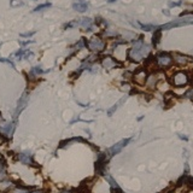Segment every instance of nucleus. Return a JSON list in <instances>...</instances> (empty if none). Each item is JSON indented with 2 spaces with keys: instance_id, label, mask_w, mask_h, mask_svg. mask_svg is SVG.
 I'll return each instance as SVG.
<instances>
[{
  "instance_id": "1",
  "label": "nucleus",
  "mask_w": 193,
  "mask_h": 193,
  "mask_svg": "<svg viewBox=\"0 0 193 193\" xmlns=\"http://www.w3.org/2000/svg\"><path fill=\"white\" fill-rule=\"evenodd\" d=\"M150 52V46L144 44L142 39L140 37L138 41L134 42L133 48H131L129 52H128V58H131L133 62H140L144 59Z\"/></svg>"
},
{
  "instance_id": "2",
  "label": "nucleus",
  "mask_w": 193,
  "mask_h": 193,
  "mask_svg": "<svg viewBox=\"0 0 193 193\" xmlns=\"http://www.w3.org/2000/svg\"><path fill=\"white\" fill-rule=\"evenodd\" d=\"M190 81V77L188 75L186 74V72H183V71H178V72H175V74L173 75L171 80H170V82L174 87L176 88H181L183 86H186Z\"/></svg>"
},
{
  "instance_id": "3",
  "label": "nucleus",
  "mask_w": 193,
  "mask_h": 193,
  "mask_svg": "<svg viewBox=\"0 0 193 193\" xmlns=\"http://www.w3.org/2000/svg\"><path fill=\"white\" fill-rule=\"evenodd\" d=\"M105 46H106L105 41H104V40H103L101 37H99V36L92 37L90 41L87 42V47L90 48L92 52H95V53L103 52L104 50H105Z\"/></svg>"
},
{
  "instance_id": "4",
  "label": "nucleus",
  "mask_w": 193,
  "mask_h": 193,
  "mask_svg": "<svg viewBox=\"0 0 193 193\" xmlns=\"http://www.w3.org/2000/svg\"><path fill=\"white\" fill-rule=\"evenodd\" d=\"M173 62H174L173 60V56L167 53V52H160V53L157 54V57H156L157 65L159 68H162V69H165L168 67H170Z\"/></svg>"
},
{
  "instance_id": "5",
  "label": "nucleus",
  "mask_w": 193,
  "mask_h": 193,
  "mask_svg": "<svg viewBox=\"0 0 193 193\" xmlns=\"http://www.w3.org/2000/svg\"><path fill=\"white\" fill-rule=\"evenodd\" d=\"M133 140V138H127V139H122L121 141H118L117 144H115L114 146H111L109 150H108V153H109V157H112L117 153H119L121 151H122L123 147H126L128 144Z\"/></svg>"
},
{
  "instance_id": "6",
  "label": "nucleus",
  "mask_w": 193,
  "mask_h": 193,
  "mask_svg": "<svg viewBox=\"0 0 193 193\" xmlns=\"http://www.w3.org/2000/svg\"><path fill=\"white\" fill-rule=\"evenodd\" d=\"M188 24H193V22H188V21H173V22H169L165 23L163 26L158 27L160 30H169V29H173V28H178V27H183V26H188Z\"/></svg>"
},
{
  "instance_id": "7",
  "label": "nucleus",
  "mask_w": 193,
  "mask_h": 193,
  "mask_svg": "<svg viewBox=\"0 0 193 193\" xmlns=\"http://www.w3.org/2000/svg\"><path fill=\"white\" fill-rule=\"evenodd\" d=\"M28 92H24L23 95L21 96V99L18 100V104H17V109H16V112H15V122H16V119H17L18 115L21 114V112L26 109L27 106V104H28Z\"/></svg>"
},
{
  "instance_id": "8",
  "label": "nucleus",
  "mask_w": 193,
  "mask_h": 193,
  "mask_svg": "<svg viewBox=\"0 0 193 193\" xmlns=\"http://www.w3.org/2000/svg\"><path fill=\"white\" fill-rule=\"evenodd\" d=\"M133 78H134L135 83H138V85H140V86L145 85V83H146V78H147V72H146V70H144V69L136 70L135 74L133 75Z\"/></svg>"
},
{
  "instance_id": "9",
  "label": "nucleus",
  "mask_w": 193,
  "mask_h": 193,
  "mask_svg": "<svg viewBox=\"0 0 193 193\" xmlns=\"http://www.w3.org/2000/svg\"><path fill=\"white\" fill-rule=\"evenodd\" d=\"M101 65L104 67V68H106V69H112V68H115V67H119L121 64L116 60V59H114L112 57H104L103 59H101Z\"/></svg>"
},
{
  "instance_id": "10",
  "label": "nucleus",
  "mask_w": 193,
  "mask_h": 193,
  "mask_svg": "<svg viewBox=\"0 0 193 193\" xmlns=\"http://www.w3.org/2000/svg\"><path fill=\"white\" fill-rule=\"evenodd\" d=\"M17 159L23 164H33L34 163L33 157H31V155L29 153V152H23V153H19L17 156Z\"/></svg>"
},
{
  "instance_id": "11",
  "label": "nucleus",
  "mask_w": 193,
  "mask_h": 193,
  "mask_svg": "<svg viewBox=\"0 0 193 193\" xmlns=\"http://www.w3.org/2000/svg\"><path fill=\"white\" fill-rule=\"evenodd\" d=\"M173 60L178 64V65H186V64L188 63V58L186 57V56L183 54H180V53H175L173 56Z\"/></svg>"
},
{
  "instance_id": "12",
  "label": "nucleus",
  "mask_w": 193,
  "mask_h": 193,
  "mask_svg": "<svg viewBox=\"0 0 193 193\" xmlns=\"http://www.w3.org/2000/svg\"><path fill=\"white\" fill-rule=\"evenodd\" d=\"M127 99H128V96H127V95H126V96H123L122 99H119V100L115 104L114 106H112L111 109H109V110H108V116H112V115H114L115 112H116V110H118V108H119L121 105H122V104H124V103L127 101Z\"/></svg>"
},
{
  "instance_id": "13",
  "label": "nucleus",
  "mask_w": 193,
  "mask_h": 193,
  "mask_svg": "<svg viewBox=\"0 0 193 193\" xmlns=\"http://www.w3.org/2000/svg\"><path fill=\"white\" fill-rule=\"evenodd\" d=\"M72 9H74L75 11H77V12H85L88 9V4L86 1H82V3L76 1V3L72 4Z\"/></svg>"
},
{
  "instance_id": "14",
  "label": "nucleus",
  "mask_w": 193,
  "mask_h": 193,
  "mask_svg": "<svg viewBox=\"0 0 193 193\" xmlns=\"http://www.w3.org/2000/svg\"><path fill=\"white\" fill-rule=\"evenodd\" d=\"M157 80H158L157 75H155V74L149 75L147 78H146V83H145V85H146V87H149V88H155L156 85H157Z\"/></svg>"
},
{
  "instance_id": "15",
  "label": "nucleus",
  "mask_w": 193,
  "mask_h": 193,
  "mask_svg": "<svg viewBox=\"0 0 193 193\" xmlns=\"http://www.w3.org/2000/svg\"><path fill=\"white\" fill-rule=\"evenodd\" d=\"M16 122H13V123H10V124H6V126H4V127H1L0 129H1L6 135H9V136H11L12 134H13V132H15V128H16Z\"/></svg>"
},
{
  "instance_id": "16",
  "label": "nucleus",
  "mask_w": 193,
  "mask_h": 193,
  "mask_svg": "<svg viewBox=\"0 0 193 193\" xmlns=\"http://www.w3.org/2000/svg\"><path fill=\"white\" fill-rule=\"evenodd\" d=\"M160 35H162V30H160L158 27H157V29L155 30V33H153V37H152V45H153L155 47L159 44V41H160Z\"/></svg>"
},
{
  "instance_id": "17",
  "label": "nucleus",
  "mask_w": 193,
  "mask_h": 193,
  "mask_svg": "<svg viewBox=\"0 0 193 193\" xmlns=\"http://www.w3.org/2000/svg\"><path fill=\"white\" fill-rule=\"evenodd\" d=\"M74 141H81V142H86L82 138H71V139H69V140H63L62 142H60V145H59V147L60 149H64V147H67V146H69V145L71 144V142H74Z\"/></svg>"
},
{
  "instance_id": "18",
  "label": "nucleus",
  "mask_w": 193,
  "mask_h": 193,
  "mask_svg": "<svg viewBox=\"0 0 193 193\" xmlns=\"http://www.w3.org/2000/svg\"><path fill=\"white\" fill-rule=\"evenodd\" d=\"M45 72H47V70H42L40 65L33 67V68H31V70H30V74H31V75H36V76L41 75V74H45Z\"/></svg>"
},
{
  "instance_id": "19",
  "label": "nucleus",
  "mask_w": 193,
  "mask_h": 193,
  "mask_svg": "<svg viewBox=\"0 0 193 193\" xmlns=\"http://www.w3.org/2000/svg\"><path fill=\"white\" fill-rule=\"evenodd\" d=\"M92 24H93V21L91 19V18H82L81 21H80V26L81 27H83V28H86V29H88L90 27H92Z\"/></svg>"
},
{
  "instance_id": "20",
  "label": "nucleus",
  "mask_w": 193,
  "mask_h": 193,
  "mask_svg": "<svg viewBox=\"0 0 193 193\" xmlns=\"http://www.w3.org/2000/svg\"><path fill=\"white\" fill-rule=\"evenodd\" d=\"M139 26L145 31H151V30H156L157 29V27L153 26V24H142V23H139Z\"/></svg>"
},
{
  "instance_id": "21",
  "label": "nucleus",
  "mask_w": 193,
  "mask_h": 193,
  "mask_svg": "<svg viewBox=\"0 0 193 193\" xmlns=\"http://www.w3.org/2000/svg\"><path fill=\"white\" fill-rule=\"evenodd\" d=\"M51 3H44V4H40L39 6H36L35 9L33 10L34 12H39V11H42V10H45V9H48V7H51Z\"/></svg>"
},
{
  "instance_id": "22",
  "label": "nucleus",
  "mask_w": 193,
  "mask_h": 193,
  "mask_svg": "<svg viewBox=\"0 0 193 193\" xmlns=\"http://www.w3.org/2000/svg\"><path fill=\"white\" fill-rule=\"evenodd\" d=\"M80 24V22H77V21H72V22H69V23H67V24H64V29H71V28H74V27H76V26H78Z\"/></svg>"
},
{
  "instance_id": "23",
  "label": "nucleus",
  "mask_w": 193,
  "mask_h": 193,
  "mask_svg": "<svg viewBox=\"0 0 193 193\" xmlns=\"http://www.w3.org/2000/svg\"><path fill=\"white\" fill-rule=\"evenodd\" d=\"M10 5H11L12 7H18V6H22V5H23V1H21V0H11Z\"/></svg>"
},
{
  "instance_id": "24",
  "label": "nucleus",
  "mask_w": 193,
  "mask_h": 193,
  "mask_svg": "<svg viewBox=\"0 0 193 193\" xmlns=\"http://www.w3.org/2000/svg\"><path fill=\"white\" fill-rule=\"evenodd\" d=\"M0 62H1V63H6V64H9V65H10L11 68H15V64H13V62H12L11 59H9V58H1V57H0Z\"/></svg>"
},
{
  "instance_id": "25",
  "label": "nucleus",
  "mask_w": 193,
  "mask_h": 193,
  "mask_svg": "<svg viewBox=\"0 0 193 193\" xmlns=\"http://www.w3.org/2000/svg\"><path fill=\"white\" fill-rule=\"evenodd\" d=\"M23 54H24V50L23 48H21V50H18L17 52L15 53V57H17V59H23Z\"/></svg>"
},
{
  "instance_id": "26",
  "label": "nucleus",
  "mask_w": 193,
  "mask_h": 193,
  "mask_svg": "<svg viewBox=\"0 0 193 193\" xmlns=\"http://www.w3.org/2000/svg\"><path fill=\"white\" fill-rule=\"evenodd\" d=\"M35 33H36V31L33 30V31H28V33H22V34H19V36L21 37H30V36H33Z\"/></svg>"
},
{
  "instance_id": "27",
  "label": "nucleus",
  "mask_w": 193,
  "mask_h": 193,
  "mask_svg": "<svg viewBox=\"0 0 193 193\" xmlns=\"http://www.w3.org/2000/svg\"><path fill=\"white\" fill-rule=\"evenodd\" d=\"M182 5V0H180V1H170L169 3V7H175V6H180Z\"/></svg>"
},
{
  "instance_id": "28",
  "label": "nucleus",
  "mask_w": 193,
  "mask_h": 193,
  "mask_svg": "<svg viewBox=\"0 0 193 193\" xmlns=\"http://www.w3.org/2000/svg\"><path fill=\"white\" fill-rule=\"evenodd\" d=\"M34 42V40H28V41H19V44L22 46H26V45H29V44H33Z\"/></svg>"
},
{
  "instance_id": "29",
  "label": "nucleus",
  "mask_w": 193,
  "mask_h": 193,
  "mask_svg": "<svg viewBox=\"0 0 193 193\" xmlns=\"http://www.w3.org/2000/svg\"><path fill=\"white\" fill-rule=\"evenodd\" d=\"M178 136H179V139H181V140H185V141H188V138L186 135H183V134H178Z\"/></svg>"
},
{
  "instance_id": "30",
  "label": "nucleus",
  "mask_w": 193,
  "mask_h": 193,
  "mask_svg": "<svg viewBox=\"0 0 193 193\" xmlns=\"http://www.w3.org/2000/svg\"><path fill=\"white\" fill-rule=\"evenodd\" d=\"M163 13H164L165 16H169V15H170V13H169V11H167V10H163Z\"/></svg>"
},
{
  "instance_id": "31",
  "label": "nucleus",
  "mask_w": 193,
  "mask_h": 193,
  "mask_svg": "<svg viewBox=\"0 0 193 193\" xmlns=\"http://www.w3.org/2000/svg\"><path fill=\"white\" fill-rule=\"evenodd\" d=\"M115 1H117V0H108V3H115Z\"/></svg>"
}]
</instances>
